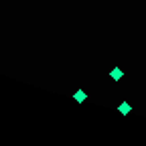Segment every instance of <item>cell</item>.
<instances>
[{
	"mask_svg": "<svg viewBox=\"0 0 146 146\" xmlns=\"http://www.w3.org/2000/svg\"><path fill=\"white\" fill-rule=\"evenodd\" d=\"M118 110H120V112H122V114H128V112H130V110H132V108H130V106H128V104L124 102V104H122V106H120Z\"/></svg>",
	"mask_w": 146,
	"mask_h": 146,
	"instance_id": "3",
	"label": "cell"
},
{
	"mask_svg": "<svg viewBox=\"0 0 146 146\" xmlns=\"http://www.w3.org/2000/svg\"><path fill=\"white\" fill-rule=\"evenodd\" d=\"M73 98H75L77 102H85V100H87V96L83 94V91H81V89H79V91H75V94H73Z\"/></svg>",
	"mask_w": 146,
	"mask_h": 146,
	"instance_id": "2",
	"label": "cell"
},
{
	"mask_svg": "<svg viewBox=\"0 0 146 146\" xmlns=\"http://www.w3.org/2000/svg\"><path fill=\"white\" fill-rule=\"evenodd\" d=\"M122 75H124V73H122V69H112V71H110V77H112L114 81H118V79H122Z\"/></svg>",
	"mask_w": 146,
	"mask_h": 146,
	"instance_id": "1",
	"label": "cell"
}]
</instances>
